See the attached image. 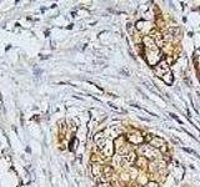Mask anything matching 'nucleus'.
Wrapping results in <instances>:
<instances>
[{"label":"nucleus","mask_w":200,"mask_h":187,"mask_svg":"<svg viewBox=\"0 0 200 187\" xmlns=\"http://www.w3.org/2000/svg\"><path fill=\"white\" fill-rule=\"evenodd\" d=\"M161 79H162V81H165V82H166V84H172V82L174 81V77H173V75L170 74V72L165 74L164 76H161Z\"/></svg>","instance_id":"nucleus-12"},{"label":"nucleus","mask_w":200,"mask_h":187,"mask_svg":"<svg viewBox=\"0 0 200 187\" xmlns=\"http://www.w3.org/2000/svg\"><path fill=\"white\" fill-rule=\"evenodd\" d=\"M136 155H135V152H129L126 156H124V160H125V164L126 165H131L133 162H135L136 161Z\"/></svg>","instance_id":"nucleus-9"},{"label":"nucleus","mask_w":200,"mask_h":187,"mask_svg":"<svg viewBox=\"0 0 200 187\" xmlns=\"http://www.w3.org/2000/svg\"><path fill=\"white\" fill-rule=\"evenodd\" d=\"M138 151L143 157L149 160H155L156 159V153L154 151V148L150 146V145H141V146L138 148Z\"/></svg>","instance_id":"nucleus-1"},{"label":"nucleus","mask_w":200,"mask_h":187,"mask_svg":"<svg viewBox=\"0 0 200 187\" xmlns=\"http://www.w3.org/2000/svg\"><path fill=\"white\" fill-rule=\"evenodd\" d=\"M98 187H109V182H108V177L100 176L98 181Z\"/></svg>","instance_id":"nucleus-10"},{"label":"nucleus","mask_w":200,"mask_h":187,"mask_svg":"<svg viewBox=\"0 0 200 187\" xmlns=\"http://www.w3.org/2000/svg\"><path fill=\"white\" fill-rule=\"evenodd\" d=\"M158 24H160L159 26H164V21H161V20H158Z\"/></svg>","instance_id":"nucleus-18"},{"label":"nucleus","mask_w":200,"mask_h":187,"mask_svg":"<svg viewBox=\"0 0 200 187\" xmlns=\"http://www.w3.org/2000/svg\"><path fill=\"white\" fill-rule=\"evenodd\" d=\"M143 28H144V21H138L136 23V29L138 30H141Z\"/></svg>","instance_id":"nucleus-16"},{"label":"nucleus","mask_w":200,"mask_h":187,"mask_svg":"<svg viewBox=\"0 0 200 187\" xmlns=\"http://www.w3.org/2000/svg\"><path fill=\"white\" fill-rule=\"evenodd\" d=\"M154 70H155V72L156 75H159V76H164L165 74H168L169 72V65H168V62H166L165 60H161L158 62V65H155V68H154Z\"/></svg>","instance_id":"nucleus-3"},{"label":"nucleus","mask_w":200,"mask_h":187,"mask_svg":"<svg viewBox=\"0 0 200 187\" xmlns=\"http://www.w3.org/2000/svg\"><path fill=\"white\" fill-rule=\"evenodd\" d=\"M103 172H104V176L105 177H109L112 175V167L111 166H104L103 167Z\"/></svg>","instance_id":"nucleus-13"},{"label":"nucleus","mask_w":200,"mask_h":187,"mask_svg":"<svg viewBox=\"0 0 200 187\" xmlns=\"http://www.w3.org/2000/svg\"><path fill=\"white\" fill-rule=\"evenodd\" d=\"M91 173H93L94 177L99 178L100 176H101V173H103V166L100 164H98V162L93 164V165H91Z\"/></svg>","instance_id":"nucleus-7"},{"label":"nucleus","mask_w":200,"mask_h":187,"mask_svg":"<svg viewBox=\"0 0 200 187\" xmlns=\"http://www.w3.org/2000/svg\"><path fill=\"white\" fill-rule=\"evenodd\" d=\"M101 151L105 153L106 156H112V153H114V145H112V142L109 139H108V142H106V145L104 146V148L101 150Z\"/></svg>","instance_id":"nucleus-8"},{"label":"nucleus","mask_w":200,"mask_h":187,"mask_svg":"<svg viewBox=\"0 0 200 187\" xmlns=\"http://www.w3.org/2000/svg\"><path fill=\"white\" fill-rule=\"evenodd\" d=\"M139 181L143 182V184H145V185L148 184V181H147V178H145V177H139Z\"/></svg>","instance_id":"nucleus-17"},{"label":"nucleus","mask_w":200,"mask_h":187,"mask_svg":"<svg viewBox=\"0 0 200 187\" xmlns=\"http://www.w3.org/2000/svg\"><path fill=\"white\" fill-rule=\"evenodd\" d=\"M104 137H105V136H104V134H103V132H99V134H97V135H95L94 140H95V142H99V141L101 140V139H104Z\"/></svg>","instance_id":"nucleus-14"},{"label":"nucleus","mask_w":200,"mask_h":187,"mask_svg":"<svg viewBox=\"0 0 200 187\" xmlns=\"http://www.w3.org/2000/svg\"><path fill=\"white\" fill-rule=\"evenodd\" d=\"M149 145L153 148H160L161 151H166V145L165 141L159 136H153V139L149 141Z\"/></svg>","instance_id":"nucleus-2"},{"label":"nucleus","mask_w":200,"mask_h":187,"mask_svg":"<svg viewBox=\"0 0 200 187\" xmlns=\"http://www.w3.org/2000/svg\"><path fill=\"white\" fill-rule=\"evenodd\" d=\"M135 162H136L138 167H145V165H147V159L141 156V157H138Z\"/></svg>","instance_id":"nucleus-11"},{"label":"nucleus","mask_w":200,"mask_h":187,"mask_svg":"<svg viewBox=\"0 0 200 187\" xmlns=\"http://www.w3.org/2000/svg\"><path fill=\"white\" fill-rule=\"evenodd\" d=\"M149 36H151L154 41H155V44H156V46H159V48H162L164 46V44H165V40H164V37H162V34L160 31H156V30H151L150 31V34Z\"/></svg>","instance_id":"nucleus-4"},{"label":"nucleus","mask_w":200,"mask_h":187,"mask_svg":"<svg viewBox=\"0 0 200 187\" xmlns=\"http://www.w3.org/2000/svg\"><path fill=\"white\" fill-rule=\"evenodd\" d=\"M145 187H159V185H158L156 182H153V181H150V182H148V184L145 185Z\"/></svg>","instance_id":"nucleus-15"},{"label":"nucleus","mask_w":200,"mask_h":187,"mask_svg":"<svg viewBox=\"0 0 200 187\" xmlns=\"http://www.w3.org/2000/svg\"><path fill=\"white\" fill-rule=\"evenodd\" d=\"M128 140L130 141L131 144L139 145V144H141V142L144 141V137L141 136L139 132H138V134H129V135H128Z\"/></svg>","instance_id":"nucleus-6"},{"label":"nucleus","mask_w":200,"mask_h":187,"mask_svg":"<svg viewBox=\"0 0 200 187\" xmlns=\"http://www.w3.org/2000/svg\"><path fill=\"white\" fill-rule=\"evenodd\" d=\"M143 43L145 44V46H147L148 50H158L155 41H154V39L151 36H144L143 37Z\"/></svg>","instance_id":"nucleus-5"}]
</instances>
